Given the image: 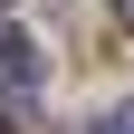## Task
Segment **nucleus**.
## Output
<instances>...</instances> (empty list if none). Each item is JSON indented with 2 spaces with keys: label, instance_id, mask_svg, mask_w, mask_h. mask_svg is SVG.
I'll list each match as a JSON object with an SVG mask.
<instances>
[{
  "label": "nucleus",
  "instance_id": "obj_1",
  "mask_svg": "<svg viewBox=\"0 0 134 134\" xmlns=\"http://www.w3.org/2000/svg\"><path fill=\"white\" fill-rule=\"evenodd\" d=\"M0 86H38V38H19V29H10V19H0Z\"/></svg>",
  "mask_w": 134,
  "mask_h": 134
},
{
  "label": "nucleus",
  "instance_id": "obj_2",
  "mask_svg": "<svg viewBox=\"0 0 134 134\" xmlns=\"http://www.w3.org/2000/svg\"><path fill=\"white\" fill-rule=\"evenodd\" d=\"M105 134H134V105H125V115H115V125H105Z\"/></svg>",
  "mask_w": 134,
  "mask_h": 134
},
{
  "label": "nucleus",
  "instance_id": "obj_3",
  "mask_svg": "<svg viewBox=\"0 0 134 134\" xmlns=\"http://www.w3.org/2000/svg\"><path fill=\"white\" fill-rule=\"evenodd\" d=\"M115 19H125V29H134V0H115Z\"/></svg>",
  "mask_w": 134,
  "mask_h": 134
},
{
  "label": "nucleus",
  "instance_id": "obj_4",
  "mask_svg": "<svg viewBox=\"0 0 134 134\" xmlns=\"http://www.w3.org/2000/svg\"><path fill=\"white\" fill-rule=\"evenodd\" d=\"M0 134H10V125H0Z\"/></svg>",
  "mask_w": 134,
  "mask_h": 134
}]
</instances>
